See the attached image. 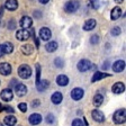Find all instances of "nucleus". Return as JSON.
Masks as SVG:
<instances>
[{"label": "nucleus", "mask_w": 126, "mask_h": 126, "mask_svg": "<svg viewBox=\"0 0 126 126\" xmlns=\"http://www.w3.org/2000/svg\"><path fill=\"white\" fill-rule=\"evenodd\" d=\"M18 74L21 79H28L32 76V69L27 64H23L18 69Z\"/></svg>", "instance_id": "obj_1"}, {"label": "nucleus", "mask_w": 126, "mask_h": 126, "mask_svg": "<svg viewBox=\"0 0 126 126\" xmlns=\"http://www.w3.org/2000/svg\"><path fill=\"white\" fill-rule=\"evenodd\" d=\"M125 116H126V110L125 108L124 109H118L117 111H116L115 114H114V122H115L116 124H123L125 123Z\"/></svg>", "instance_id": "obj_2"}, {"label": "nucleus", "mask_w": 126, "mask_h": 126, "mask_svg": "<svg viewBox=\"0 0 126 126\" xmlns=\"http://www.w3.org/2000/svg\"><path fill=\"white\" fill-rule=\"evenodd\" d=\"M79 7H80L79 1H77V0H71V1H69V2L65 3L64 9H65L66 13L72 14V13H76V11L79 9Z\"/></svg>", "instance_id": "obj_3"}, {"label": "nucleus", "mask_w": 126, "mask_h": 126, "mask_svg": "<svg viewBox=\"0 0 126 126\" xmlns=\"http://www.w3.org/2000/svg\"><path fill=\"white\" fill-rule=\"evenodd\" d=\"M77 68H78V70L80 71V72H86V71L90 70V69L92 68V64H91V62H90L89 60H86V59H83V60L79 61Z\"/></svg>", "instance_id": "obj_4"}, {"label": "nucleus", "mask_w": 126, "mask_h": 126, "mask_svg": "<svg viewBox=\"0 0 126 126\" xmlns=\"http://www.w3.org/2000/svg\"><path fill=\"white\" fill-rule=\"evenodd\" d=\"M31 36V33H29L27 29H19L17 33H16V37L18 41H27Z\"/></svg>", "instance_id": "obj_5"}, {"label": "nucleus", "mask_w": 126, "mask_h": 126, "mask_svg": "<svg viewBox=\"0 0 126 126\" xmlns=\"http://www.w3.org/2000/svg\"><path fill=\"white\" fill-rule=\"evenodd\" d=\"M91 116H92V118H94V121L98 122V123H102V122L105 121V115H104V113L100 111L99 109L92 110Z\"/></svg>", "instance_id": "obj_6"}, {"label": "nucleus", "mask_w": 126, "mask_h": 126, "mask_svg": "<svg viewBox=\"0 0 126 126\" xmlns=\"http://www.w3.org/2000/svg\"><path fill=\"white\" fill-rule=\"evenodd\" d=\"M0 73L2 76H9L11 73V65L7 62L0 63Z\"/></svg>", "instance_id": "obj_7"}, {"label": "nucleus", "mask_w": 126, "mask_h": 126, "mask_svg": "<svg viewBox=\"0 0 126 126\" xmlns=\"http://www.w3.org/2000/svg\"><path fill=\"white\" fill-rule=\"evenodd\" d=\"M0 97H1V99L3 101H10V100H13L14 94L10 89H3L1 91V94H0Z\"/></svg>", "instance_id": "obj_8"}, {"label": "nucleus", "mask_w": 126, "mask_h": 126, "mask_svg": "<svg viewBox=\"0 0 126 126\" xmlns=\"http://www.w3.org/2000/svg\"><path fill=\"white\" fill-rule=\"evenodd\" d=\"M51 36H52V33H51V31L47 28V27L41 28V31H39V37H41V39H43V41H48V39L51 38Z\"/></svg>", "instance_id": "obj_9"}, {"label": "nucleus", "mask_w": 126, "mask_h": 126, "mask_svg": "<svg viewBox=\"0 0 126 126\" xmlns=\"http://www.w3.org/2000/svg\"><path fill=\"white\" fill-rule=\"evenodd\" d=\"M15 90H16V94L19 97H23L27 94V87L23 83H18L15 86Z\"/></svg>", "instance_id": "obj_10"}, {"label": "nucleus", "mask_w": 126, "mask_h": 126, "mask_svg": "<svg viewBox=\"0 0 126 126\" xmlns=\"http://www.w3.org/2000/svg\"><path fill=\"white\" fill-rule=\"evenodd\" d=\"M71 97L73 100H80L82 97H83V90L81 88H74L72 91H71Z\"/></svg>", "instance_id": "obj_11"}, {"label": "nucleus", "mask_w": 126, "mask_h": 126, "mask_svg": "<svg viewBox=\"0 0 126 126\" xmlns=\"http://www.w3.org/2000/svg\"><path fill=\"white\" fill-rule=\"evenodd\" d=\"M32 25H33V20H32V18L28 17V16H24L23 18L20 19V26L23 27L24 29L31 28Z\"/></svg>", "instance_id": "obj_12"}, {"label": "nucleus", "mask_w": 126, "mask_h": 126, "mask_svg": "<svg viewBox=\"0 0 126 126\" xmlns=\"http://www.w3.org/2000/svg\"><path fill=\"white\" fill-rule=\"evenodd\" d=\"M125 69V61L118 60L113 64V70L114 72H122Z\"/></svg>", "instance_id": "obj_13"}, {"label": "nucleus", "mask_w": 126, "mask_h": 126, "mask_svg": "<svg viewBox=\"0 0 126 126\" xmlns=\"http://www.w3.org/2000/svg\"><path fill=\"white\" fill-rule=\"evenodd\" d=\"M5 7L7 8L8 10L14 11L18 8V1L17 0H7L5 3Z\"/></svg>", "instance_id": "obj_14"}, {"label": "nucleus", "mask_w": 126, "mask_h": 126, "mask_svg": "<svg viewBox=\"0 0 126 126\" xmlns=\"http://www.w3.org/2000/svg\"><path fill=\"white\" fill-rule=\"evenodd\" d=\"M29 123L32 125H38L41 122H42V116L39 115V114H32L28 118Z\"/></svg>", "instance_id": "obj_15"}, {"label": "nucleus", "mask_w": 126, "mask_h": 126, "mask_svg": "<svg viewBox=\"0 0 126 126\" xmlns=\"http://www.w3.org/2000/svg\"><path fill=\"white\" fill-rule=\"evenodd\" d=\"M48 86H50V83L47 80H39L38 82H36V87L38 91H45L48 88Z\"/></svg>", "instance_id": "obj_16"}, {"label": "nucleus", "mask_w": 126, "mask_h": 126, "mask_svg": "<svg viewBox=\"0 0 126 126\" xmlns=\"http://www.w3.org/2000/svg\"><path fill=\"white\" fill-rule=\"evenodd\" d=\"M113 92L114 94H122V92L125 91V84L122 83V82H117L113 86Z\"/></svg>", "instance_id": "obj_17"}, {"label": "nucleus", "mask_w": 126, "mask_h": 126, "mask_svg": "<svg viewBox=\"0 0 126 126\" xmlns=\"http://www.w3.org/2000/svg\"><path fill=\"white\" fill-rule=\"evenodd\" d=\"M63 99V96L61 92L56 91L54 92V94H52V97H51V100H52L53 104H55V105H59V104H61V101H62Z\"/></svg>", "instance_id": "obj_18"}, {"label": "nucleus", "mask_w": 126, "mask_h": 126, "mask_svg": "<svg viewBox=\"0 0 126 126\" xmlns=\"http://www.w3.org/2000/svg\"><path fill=\"white\" fill-rule=\"evenodd\" d=\"M121 15H122V9L119 7H115L110 13V18H111V20H116V19L121 17Z\"/></svg>", "instance_id": "obj_19"}, {"label": "nucleus", "mask_w": 126, "mask_h": 126, "mask_svg": "<svg viewBox=\"0 0 126 126\" xmlns=\"http://www.w3.org/2000/svg\"><path fill=\"white\" fill-rule=\"evenodd\" d=\"M56 83H58L59 86H61V87H65L66 84L69 83V78L66 76L61 74V76H59L58 78H56Z\"/></svg>", "instance_id": "obj_20"}, {"label": "nucleus", "mask_w": 126, "mask_h": 126, "mask_svg": "<svg viewBox=\"0 0 126 126\" xmlns=\"http://www.w3.org/2000/svg\"><path fill=\"white\" fill-rule=\"evenodd\" d=\"M94 27H96V20L94 19H88L83 25L84 31H92Z\"/></svg>", "instance_id": "obj_21"}, {"label": "nucleus", "mask_w": 126, "mask_h": 126, "mask_svg": "<svg viewBox=\"0 0 126 126\" xmlns=\"http://www.w3.org/2000/svg\"><path fill=\"white\" fill-rule=\"evenodd\" d=\"M106 77H109V74L108 73H104V72H94V74L92 76V79L91 81L92 82H96V81H99V80H101V79L106 78Z\"/></svg>", "instance_id": "obj_22"}, {"label": "nucleus", "mask_w": 126, "mask_h": 126, "mask_svg": "<svg viewBox=\"0 0 126 126\" xmlns=\"http://www.w3.org/2000/svg\"><path fill=\"white\" fill-rule=\"evenodd\" d=\"M102 101H104V97H102V94H94V107H100L102 104Z\"/></svg>", "instance_id": "obj_23"}, {"label": "nucleus", "mask_w": 126, "mask_h": 126, "mask_svg": "<svg viewBox=\"0 0 126 126\" xmlns=\"http://www.w3.org/2000/svg\"><path fill=\"white\" fill-rule=\"evenodd\" d=\"M58 43L56 42H50V43H47L46 45H45V48H46L47 52H55V51L58 50Z\"/></svg>", "instance_id": "obj_24"}, {"label": "nucleus", "mask_w": 126, "mask_h": 126, "mask_svg": "<svg viewBox=\"0 0 126 126\" xmlns=\"http://www.w3.org/2000/svg\"><path fill=\"white\" fill-rule=\"evenodd\" d=\"M33 51H34V47L32 46L31 44H25L21 46V52L26 55H31L33 53Z\"/></svg>", "instance_id": "obj_25"}, {"label": "nucleus", "mask_w": 126, "mask_h": 126, "mask_svg": "<svg viewBox=\"0 0 126 126\" xmlns=\"http://www.w3.org/2000/svg\"><path fill=\"white\" fill-rule=\"evenodd\" d=\"M16 122H17V119H16V117H15V116H13V115L5 117V124L7 126H14V125H16Z\"/></svg>", "instance_id": "obj_26"}, {"label": "nucleus", "mask_w": 126, "mask_h": 126, "mask_svg": "<svg viewBox=\"0 0 126 126\" xmlns=\"http://www.w3.org/2000/svg\"><path fill=\"white\" fill-rule=\"evenodd\" d=\"M2 48H3L5 54H10L14 51V45L11 44L10 42H7V43H5V44H2Z\"/></svg>", "instance_id": "obj_27"}, {"label": "nucleus", "mask_w": 126, "mask_h": 126, "mask_svg": "<svg viewBox=\"0 0 126 126\" xmlns=\"http://www.w3.org/2000/svg\"><path fill=\"white\" fill-rule=\"evenodd\" d=\"M88 5L91 8H94V9H97V8L99 7V0H89Z\"/></svg>", "instance_id": "obj_28"}, {"label": "nucleus", "mask_w": 126, "mask_h": 126, "mask_svg": "<svg viewBox=\"0 0 126 126\" xmlns=\"http://www.w3.org/2000/svg\"><path fill=\"white\" fill-rule=\"evenodd\" d=\"M54 64H55V66H58V68H62V66L64 65V62H63V60H61L60 58H58V59H55Z\"/></svg>", "instance_id": "obj_29"}, {"label": "nucleus", "mask_w": 126, "mask_h": 126, "mask_svg": "<svg viewBox=\"0 0 126 126\" xmlns=\"http://www.w3.org/2000/svg\"><path fill=\"white\" fill-rule=\"evenodd\" d=\"M121 33H122V31L119 27H114V28L111 29V35H113V36H118Z\"/></svg>", "instance_id": "obj_30"}, {"label": "nucleus", "mask_w": 126, "mask_h": 126, "mask_svg": "<svg viewBox=\"0 0 126 126\" xmlns=\"http://www.w3.org/2000/svg\"><path fill=\"white\" fill-rule=\"evenodd\" d=\"M72 126H86L83 123H82L81 119H79V118H77V119H74L73 122H72Z\"/></svg>", "instance_id": "obj_31"}, {"label": "nucleus", "mask_w": 126, "mask_h": 126, "mask_svg": "<svg viewBox=\"0 0 126 126\" xmlns=\"http://www.w3.org/2000/svg\"><path fill=\"white\" fill-rule=\"evenodd\" d=\"M99 42V36L98 35H92L91 38H90V43L91 44H97Z\"/></svg>", "instance_id": "obj_32"}, {"label": "nucleus", "mask_w": 126, "mask_h": 126, "mask_svg": "<svg viewBox=\"0 0 126 126\" xmlns=\"http://www.w3.org/2000/svg\"><path fill=\"white\" fill-rule=\"evenodd\" d=\"M39 77H41V65L36 64V82L39 81Z\"/></svg>", "instance_id": "obj_33"}, {"label": "nucleus", "mask_w": 126, "mask_h": 126, "mask_svg": "<svg viewBox=\"0 0 126 126\" xmlns=\"http://www.w3.org/2000/svg\"><path fill=\"white\" fill-rule=\"evenodd\" d=\"M18 108H19V110H20V111H23V113H26V111H27V105H26V104H24V102L19 104Z\"/></svg>", "instance_id": "obj_34"}, {"label": "nucleus", "mask_w": 126, "mask_h": 126, "mask_svg": "<svg viewBox=\"0 0 126 126\" xmlns=\"http://www.w3.org/2000/svg\"><path fill=\"white\" fill-rule=\"evenodd\" d=\"M46 122L48 124H52L53 122H54V116H53L52 114H48V115H47V117H46Z\"/></svg>", "instance_id": "obj_35"}, {"label": "nucleus", "mask_w": 126, "mask_h": 126, "mask_svg": "<svg viewBox=\"0 0 126 126\" xmlns=\"http://www.w3.org/2000/svg\"><path fill=\"white\" fill-rule=\"evenodd\" d=\"M3 108H5V110L8 111V113H14L13 107H10V106H6V107H3Z\"/></svg>", "instance_id": "obj_36"}, {"label": "nucleus", "mask_w": 126, "mask_h": 126, "mask_svg": "<svg viewBox=\"0 0 126 126\" xmlns=\"http://www.w3.org/2000/svg\"><path fill=\"white\" fill-rule=\"evenodd\" d=\"M5 55V52H3V48H2V44L0 45V58H2Z\"/></svg>", "instance_id": "obj_37"}, {"label": "nucleus", "mask_w": 126, "mask_h": 126, "mask_svg": "<svg viewBox=\"0 0 126 126\" xmlns=\"http://www.w3.org/2000/svg\"><path fill=\"white\" fill-rule=\"evenodd\" d=\"M9 28H10V29H14V28H15V25H14V21H13V20H11L10 24H9Z\"/></svg>", "instance_id": "obj_38"}, {"label": "nucleus", "mask_w": 126, "mask_h": 126, "mask_svg": "<svg viewBox=\"0 0 126 126\" xmlns=\"http://www.w3.org/2000/svg\"><path fill=\"white\" fill-rule=\"evenodd\" d=\"M38 1H39L41 3H43V5H45V3H47L48 1H50V0H38Z\"/></svg>", "instance_id": "obj_39"}, {"label": "nucleus", "mask_w": 126, "mask_h": 126, "mask_svg": "<svg viewBox=\"0 0 126 126\" xmlns=\"http://www.w3.org/2000/svg\"><path fill=\"white\" fill-rule=\"evenodd\" d=\"M2 15H3V8H1V9H0V18H1Z\"/></svg>", "instance_id": "obj_40"}, {"label": "nucleus", "mask_w": 126, "mask_h": 126, "mask_svg": "<svg viewBox=\"0 0 126 126\" xmlns=\"http://www.w3.org/2000/svg\"><path fill=\"white\" fill-rule=\"evenodd\" d=\"M117 3H122V2H124V0H115Z\"/></svg>", "instance_id": "obj_41"}, {"label": "nucleus", "mask_w": 126, "mask_h": 126, "mask_svg": "<svg viewBox=\"0 0 126 126\" xmlns=\"http://www.w3.org/2000/svg\"><path fill=\"white\" fill-rule=\"evenodd\" d=\"M2 108H3V107H2V106H1V104H0V111L2 110Z\"/></svg>", "instance_id": "obj_42"}, {"label": "nucleus", "mask_w": 126, "mask_h": 126, "mask_svg": "<svg viewBox=\"0 0 126 126\" xmlns=\"http://www.w3.org/2000/svg\"><path fill=\"white\" fill-rule=\"evenodd\" d=\"M0 126H3V124H1V123H0Z\"/></svg>", "instance_id": "obj_43"}, {"label": "nucleus", "mask_w": 126, "mask_h": 126, "mask_svg": "<svg viewBox=\"0 0 126 126\" xmlns=\"http://www.w3.org/2000/svg\"><path fill=\"white\" fill-rule=\"evenodd\" d=\"M17 126H21V125H17Z\"/></svg>", "instance_id": "obj_44"}]
</instances>
